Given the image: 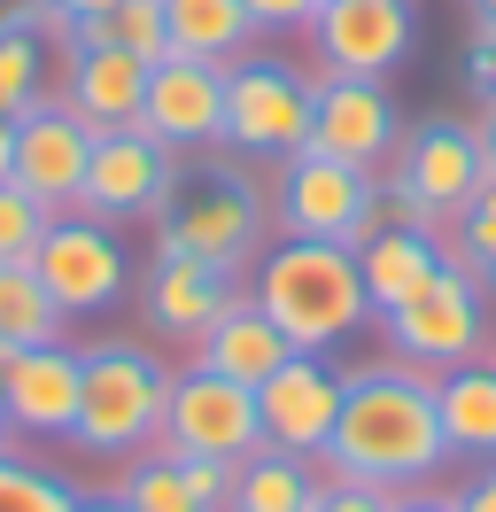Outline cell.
Returning <instances> with one entry per match:
<instances>
[{"mask_svg":"<svg viewBox=\"0 0 496 512\" xmlns=\"http://www.w3.org/2000/svg\"><path fill=\"white\" fill-rule=\"evenodd\" d=\"M334 481H365V489H419L450 466L442 443V412H434V373L403 365V357H365L341 373V419L334 443L318 458Z\"/></svg>","mask_w":496,"mask_h":512,"instance_id":"obj_1","label":"cell"},{"mask_svg":"<svg viewBox=\"0 0 496 512\" xmlns=\"http://www.w3.org/2000/svg\"><path fill=\"white\" fill-rule=\"evenodd\" d=\"M248 303L295 342L303 357H326L341 342H357L372 326V295H365V264L341 241H272L248 264Z\"/></svg>","mask_w":496,"mask_h":512,"instance_id":"obj_2","label":"cell"},{"mask_svg":"<svg viewBox=\"0 0 496 512\" xmlns=\"http://www.w3.org/2000/svg\"><path fill=\"white\" fill-rule=\"evenodd\" d=\"M163 404H171V365H163L148 342H93L70 443L86 450V458L132 466V458L155 450V435H163Z\"/></svg>","mask_w":496,"mask_h":512,"instance_id":"obj_3","label":"cell"},{"mask_svg":"<svg viewBox=\"0 0 496 512\" xmlns=\"http://www.w3.org/2000/svg\"><path fill=\"white\" fill-rule=\"evenodd\" d=\"M264 233H272V202L248 187L241 171H225V179L194 187L186 202H171L155 218V249H179L194 264L225 272V280H241L248 264L264 256Z\"/></svg>","mask_w":496,"mask_h":512,"instance_id":"obj_4","label":"cell"},{"mask_svg":"<svg viewBox=\"0 0 496 512\" xmlns=\"http://www.w3.org/2000/svg\"><path fill=\"white\" fill-rule=\"evenodd\" d=\"M155 450H171V458H210V466H241L248 450H264L256 388L225 381V373H210V365L186 357L179 373H171V404H163Z\"/></svg>","mask_w":496,"mask_h":512,"instance_id":"obj_5","label":"cell"},{"mask_svg":"<svg viewBox=\"0 0 496 512\" xmlns=\"http://www.w3.org/2000/svg\"><path fill=\"white\" fill-rule=\"evenodd\" d=\"M225 148L256 163H287L310 148V78L272 55L225 63Z\"/></svg>","mask_w":496,"mask_h":512,"instance_id":"obj_6","label":"cell"},{"mask_svg":"<svg viewBox=\"0 0 496 512\" xmlns=\"http://www.w3.org/2000/svg\"><path fill=\"white\" fill-rule=\"evenodd\" d=\"M272 225L295 233V241H341V249H365L380 233V202H372V171H349V163L303 156L279 163V187H272Z\"/></svg>","mask_w":496,"mask_h":512,"instance_id":"obj_7","label":"cell"},{"mask_svg":"<svg viewBox=\"0 0 496 512\" xmlns=\"http://www.w3.org/2000/svg\"><path fill=\"white\" fill-rule=\"evenodd\" d=\"M481 280H465L458 264H442L427 288L411 295L403 311H388V357L403 365H427V373H450L465 357H496L489 350V303H481Z\"/></svg>","mask_w":496,"mask_h":512,"instance_id":"obj_8","label":"cell"},{"mask_svg":"<svg viewBox=\"0 0 496 512\" xmlns=\"http://www.w3.org/2000/svg\"><path fill=\"white\" fill-rule=\"evenodd\" d=\"M31 272H39V288L62 303V319H93V311L124 303V288H132V256H124L117 225L86 218V210H62V218L39 233Z\"/></svg>","mask_w":496,"mask_h":512,"instance_id":"obj_9","label":"cell"},{"mask_svg":"<svg viewBox=\"0 0 496 512\" xmlns=\"http://www.w3.org/2000/svg\"><path fill=\"white\" fill-rule=\"evenodd\" d=\"M179 202V156L140 125L93 132V163H86V194L78 210L101 225H132V218H163Z\"/></svg>","mask_w":496,"mask_h":512,"instance_id":"obj_10","label":"cell"},{"mask_svg":"<svg viewBox=\"0 0 496 512\" xmlns=\"http://www.w3.org/2000/svg\"><path fill=\"white\" fill-rule=\"evenodd\" d=\"M396 140H403V117L380 78H310V148L318 156L349 163V171H388L396 163Z\"/></svg>","mask_w":496,"mask_h":512,"instance_id":"obj_11","label":"cell"},{"mask_svg":"<svg viewBox=\"0 0 496 512\" xmlns=\"http://www.w3.org/2000/svg\"><path fill=\"white\" fill-rule=\"evenodd\" d=\"M481 156H489V109L473 125H411L396 140L388 179H403V187L427 202V218L450 233V218L481 194Z\"/></svg>","mask_w":496,"mask_h":512,"instance_id":"obj_12","label":"cell"},{"mask_svg":"<svg viewBox=\"0 0 496 512\" xmlns=\"http://www.w3.org/2000/svg\"><path fill=\"white\" fill-rule=\"evenodd\" d=\"M419 16L411 0H326L310 24V55L326 78H388L411 55Z\"/></svg>","mask_w":496,"mask_h":512,"instance_id":"obj_13","label":"cell"},{"mask_svg":"<svg viewBox=\"0 0 496 512\" xmlns=\"http://www.w3.org/2000/svg\"><path fill=\"white\" fill-rule=\"evenodd\" d=\"M140 132H155L171 156L225 148V63H202V55H163V63H148Z\"/></svg>","mask_w":496,"mask_h":512,"instance_id":"obj_14","label":"cell"},{"mask_svg":"<svg viewBox=\"0 0 496 512\" xmlns=\"http://www.w3.org/2000/svg\"><path fill=\"white\" fill-rule=\"evenodd\" d=\"M86 163H93V125L70 109L62 94H47L39 109L16 117V187H31L47 210H78V194H86Z\"/></svg>","mask_w":496,"mask_h":512,"instance_id":"obj_15","label":"cell"},{"mask_svg":"<svg viewBox=\"0 0 496 512\" xmlns=\"http://www.w3.org/2000/svg\"><path fill=\"white\" fill-rule=\"evenodd\" d=\"M256 419H264V443L287 450V458H326L334 443V419H341V373L326 357H287L272 381L256 388Z\"/></svg>","mask_w":496,"mask_h":512,"instance_id":"obj_16","label":"cell"},{"mask_svg":"<svg viewBox=\"0 0 496 512\" xmlns=\"http://www.w3.org/2000/svg\"><path fill=\"white\" fill-rule=\"evenodd\" d=\"M78 388H86V350L78 342H47V350H16L8 381H0V412L16 435H47L70 443L78 427Z\"/></svg>","mask_w":496,"mask_h":512,"instance_id":"obj_17","label":"cell"},{"mask_svg":"<svg viewBox=\"0 0 496 512\" xmlns=\"http://www.w3.org/2000/svg\"><path fill=\"white\" fill-rule=\"evenodd\" d=\"M233 295H241V288H233L225 272H210V264H194V256H179V249H155L148 280H140V311H148V326L163 334V342L194 350Z\"/></svg>","mask_w":496,"mask_h":512,"instance_id":"obj_18","label":"cell"},{"mask_svg":"<svg viewBox=\"0 0 496 512\" xmlns=\"http://www.w3.org/2000/svg\"><path fill=\"white\" fill-rule=\"evenodd\" d=\"M62 101H70L93 132L140 125L148 63H140V55H124V47H70V55H62Z\"/></svg>","mask_w":496,"mask_h":512,"instance_id":"obj_19","label":"cell"},{"mask_svg":"<svg viewBox=\"0 0 496 512\" xmlns=\"http://www.w3.org/2000/svg\"><path fill=\"white\" fill-rule=\"evenodd\" d=\"M225 481H233V466L171 458V450H140V458L117 474V497L132 512H225Z\"/></svg>","mask_w":496,"mask_h":512,"instance_id":"obj_20","label":"cell"},{"mask_svg":"<svg viewBox=\"0 0 496 512\" xmlns=\"http://www.w3.org/2000/svg\"><path fill=\"white\" fill-rule=\"evenodd\" d=\"M287 357H295V342H287L248 295H233V303L217 311V326L194 342V365H210V373H225V381H241V388H264Z\"/></svg>","mask_w":496,"mask_h":512,"instance_id":"obj_21","label":"cell"},{"mask_svg":"<svg viewBox=\"0 0 496 512\" xmlns=\"http://www.w3.org/2000/svg\"><path fill=\"white\" fill-rule=\"evenodd\" d=\"M434 412H442L450 458L496 466V357H465L450 373H434Z\"/></svg>","mask_w":496,"mask_h":512,"instance_id":"obj_22","label":"cell"},{"mask_svg":"<svg viewBox=\"0 0 496 512\" xmlns=\"http://www.w3.org/2000/svg\"><path fill=\"white\" fill-rule=\"evenodd\" d=\"M357 264H365L372 319H388V311H403V303H411V295L442 272V233H403V225H380L365 249H357Z\"/></svg>","mask_w":496,"mask_h":512,"instance_id":"obj_23","label":"cell"},{"mask_svg":"<svg viewBox=\"0 0 496 512\" xmlns=\"http://www.w3.org/2000/svg\"><path fill=\"white\" fill-rule=\"evenodd\" d=\"M318 489H326V466H310V458H287V450H248L233 481H225V512H310L318 505Z\"/></svg>","mask_w":496,"mask_h":512,"instance_id":"obj_24","label":"cell"},{"mask_svg":"<svg viewBox=\"0 0 496 512\" xmlns=\"http://www.w3.org/2000/svg\"><path fill=\"white\" fill-rule=\"evenodd\" d=\"M163 24H171V55H202V63H233L256 39L241 0H163Z\"/></svg>","mask_w":496,"mask_h":512,"instance_id":"obj_25","label":"cell"},{"mask_svg":"<svg viewBox=\"0 0 496 512\" xmlns=\"http://www.w3.org/2000/svg\"><path fill=\"white\" fill-rule=\"evenodd\" d=\"M0 342L8 350H47V342H70V319L62 303L39 288L31 264H0Z\"/></svg>","mask_w":496,"mask_h":512,"instance_id":"obj_26","label":"cell"},{"mask_svg":"<svg viewBox=\"0 0 496 512\" xmlns=\"http://www.w3.org/2000/svg\"><path fill=\"white\" fill-rule=\"evenodd\" d=\"M47 101V39L24 24V8L0 16V117H24Z\"/></svg>","mask_w":496,"mask_h":512,"instance_id":"obj_27","label":"cell"},{"mask_svg":"<svg viewBox=\"0 0 496 512\" xmlns=\"http://www.w3.org/2000/svg\"><path fill=\"white\" fill-rule=\"evenodd\" d=\"M442 264H458L465 280H481L496 288V187H481L465 202L458 218H450V241H442Z\"/></svg>","mask_w":496,"mask_h":512,"instance_id":"obj_28","label":"cell"},{"mask_svg":"<svg viewBox=\"0 0 496 512\" xmlns=\"http://www.w3.org/2000/svg\"><path fill=\"white\" fill-rule=\"evenodd\" d=\"M0 512H78V489L62 474H47L39 458L0 450Z\"/></svg>","mask_w":496,"mask_h":512,"instance_id":"obj_29","label":"cell"},{"mask_svg":"<svg viewBox=\"0 0 496 512\" xmlns=\"http://www.w3.org/2000/svg\"><path fill=\"white\" fill-rule=\"evenodd\" d=\"M47 225H55V210H47L39 194L16 187V179H0V264H31V249H39Z\"/></svg>","mask_w":496,"mask_h":512,"instance_id":"obj_30","label":"cell"},{"mask_svg":"<svg viewBox=\"0 0 496 512\" xmlns=\"http://www.w3.org/2000/svg\"><path fill=\"white\" fill-rule=\"evenodd\" d=\"M109 47L140 55V63H163V55H171V24H163V0H117V8H109Z\"/></svg>","mask_w":496,"mask_h":512,"instance_id":"obj_31","label":"cell"},{"mask_svg":"<svg viewBox=\"0 0 496 512\" xmlns=\"http://www.w3.org/2000/svg\"><path fill=\"white\" fill-rule=\"evenodd\" d=\"M248 8V32H303L310 39V24H318V8H326V0H241Z\"/></svg>","mask_w":496,"mask_h":512,"instance_id":"obj_32","label":"cell"},{"mask_svg":"<svg viewBox=\"0 0 496 512\" xmlns=\"http://www.w3.org/2000/svg\"><path fill=\"white\" fill-rule=\"evenodd\" d=\"M388 497H396V489H365V481H334L326 474V489H318L310 512H388Z\"/></svg>","mask_w":496,"mask_h":512,"instance_id":"obj_33","label":"cell"},{"mask_svg":"<svg viewBox=\"0 0 496 512\" xmlns=\"http://www.w3.org/2000/svg\"><path fill=\"white\" fill-rule=\"evenodd\" d=\"M465 94L481 109H496V39H481V32H473V55H465Z\"/></svg>","mask_w":496,"mask_h":512,"instance_id":"obj_34","label":"cell"},{"mask_svg":"<svg viewBox=\"0 0 496 512\" xmlns=\"http://www.w3.org/2000/svg\"><path fill=\"white\" fill-rule=\"evenodd\" d=\"M388 512H458V505H450V489H427V481H419V489H396Z\"/></svg>","mask_w":496,"mask_h":512,"instance_id":"obj_35","label":"cell"},{"mask_svg":"<svg viewBox=\"0 0 496 512\" xmlns=\"http://www.w3.org/2000/svg\"><path fill=\"white\" fill-rule=\"evenodd\" d=\"M450 505H458V512H496V466H489V474H473L465 489H450Z\"/></svg>","mask_w":496,"mask_h":512,"instance_id":"obj_36","label":"cell"},{"mask_svg":"<svg viewBox=\"0 0 496 512\" xmlns=\"http://www.w3.org/2000/svg\"><path fill=\"white\" fill-rule=\"evenodd\" d=\"M16 8H24V16H47V8H55V16H109L117 0H16Z\"/></svg>","mask_w":496,"mask_h":512,"instance_id":"obj_37","label":"cell"},{"mask_svg":"<svg viewBox=\"0 0 496 512\" xmlns=\"http://www.w3.org/2000/svg\"><path fill=\"white\" fill-rule=\"evenodd\" d=\"M16 171V117H0V179Z\"/></svg>","mask_w":496,"mask_h":512,"instance_id":"obj_38","label":"cell"},{"mask_svg":"<svg viewBox=\"0 0 496 512\" xmlns=\"http://www.w3.org/2000/svg\"><path fill=\"white\" fill-rule=\"evenodd\" d=\"M473 32L496 39V0H473Z\"/></svg>","mask_w":496,"mask_h":512,"instance_id":"obj_39","label":"cell"},{"mask_svg":"<svg viewBox=\"0 0 496 512\" xmlns=\"http://www.w3.org/2000/svg\"><path fill=\"white\" fill-rule=\"evenodd\" d=\"M78 512H132V505H124L117 489H109V497H78Z\"/></svg>","mask_w":496,"mask_h":512,"instance_id":"obj_40","label":"cell"},{"mask_svg":"<svg viewBox=\"0 0 496 512\" xmlns=\"http://www.w3.org/2000/svg\"><path fill=\"white\" fill-rule=\"evenodd\" d=\"M8 357H16V350H8V342H0V381H8Z\"/></svg>","mask_w":496,"mask_h":512,"instance_id":"obj_41","label":"cell"},{"mask_svg":"<svg viewBox=\"0 0 496 512\" xmlns=\"http://www.w3.org/2000/svg\"><path fill=\"white\" fill-rule=\"evenodd\" d=\"M8 435H16V427H8V412H0V450H8Z\"/></svg>","mask_w":496,"mask_h":512,"instance_id":"obj_42","label":"cell"},{"mask_svg":"<svg viewBox=\"0 0 496 512\" xmlns=\"http://www.w3.org/2000/svg\"><path fill=\"white\" fill-rule=\"evenodd\" d=\"M489 148H496V109H489Z\"/></svg>","mask_w":496,"mask_h":512,"instance_id":"obj_43","label":"cell"}]
</instances>
